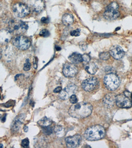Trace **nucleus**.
<instances>
[{
    "instance_id": "1",
    "label": "nucleus",
    "mask_w": 132,
    "mask_h": 148,
    "mask_svg": "<svg viewBox=\"0 0 132 148\" xmlns=\"http://www.w3.org/2000/svg\"><path fill=\"white\" fill-rule=\"evenodd\" d=\"M92 110V105L90 103L81 102L73 104L68 110V114L73 118L84 119L91 114Z\"/></svg>"
},
{
    "instance_id": "2",
    "label": "nucleus",
    "mask_w": 132,
    "mask_h": 148,
    "mask_svg": "<svg viewBox=\"0 0 132 148\" xmlns=\"http://www.w3.org/2000/svg\"><path fill=\"white\" fill-rule=\"evenodd\" d=\"M105 128L100 125H95L88 128L84 133V136L88 141L98 140L105 136Z\"/></svg>"
},
{
    "instance_id": "3",
    "label": "nucleus",
    "mask_w": 132,
    "mask_h": 148,
    "mask_svg": "<svg viewBox=\"0 0 132 148\" xmlns=\"http://www.w3.org/2000/svg\"><path fill=\"white\" fill-rule=\"evenodd\" d=\"M8 25L9 31L16 34L24 33L28 28V25L25 22L16 18L10 19Z\"/></svg>"
},
{
    "instance_id": "4",
    "label": "nucleus",
    "mask_w": 132,
    "mask_h": 148,
    "mask_svg": "<svg viewBox=\"0 0 132 148\" xmlns=\"http://www.w3.org/2000/svg\"><path fill=\"white\" fill-rule=\"evenodd\" d=\"M104 83L105 87L110 91H114L120 84V80L116 74L111 73L104 76Z\"/></svg>"
},
{
    "instance_id": "5",
    "label": "nucleus",
    "mask_w": 132,
    "mask_h": 148,
    "mask_svg": "<svg viewBox=\"0 0 132 148\" xmlns=\"http://www.w3.org/2000/svg\"><path fill=\"white\" fill-rule=\"evenodd\" d=\"M13 45L21 50H26L31 46V42L28 38L23 35H19L13 39Z\"/></svg>"
},
{
    "instance_id": "6",
    "label": "nucleus",
    "mask_w": 132,
    "mask_h": 148,
    "mask_svg": "<svg viewBox=\"0 0 132 148\" xmlns=\"http://www.w3.org/2000/svg\"><path fill=\"white\" fill-rule=\"evenodd\" d=\"M12 11L15 16L23 18L30 14L31 10L25 3H18L13 6Z\"/></svg>"
},
{
    "instance_id": "7",
    "label": "nucleus",
    "mask_w": 132,
    "mask_h": 148,
    "mask_svg": "<svg viewBox=\"0 0 132 148\" xmlns=\"http://www.w3.org/2000/svg\"><path fill=\"white\" fill-rule=\"evenodd\" d=\"M82 88L85 91L91 92L98 88L99 83L96 77H91L83 81L82 83Z\"/></svg>"
},
{
    "instance_id": "8",
    "label": "nucleus",
    "mask_w": 132,
    "mask_h": 148,
    "mask_svg": "<svg viewBox=\"0 0 132 148\" xmlns=\"http://www.w3.org/2000/svg\"><path fill=\"white\" fill-rule=\"evenodd\" d=\"M24 3L35 12H41L45 8L44 0H24Z\"/></svg>"
},
{
    "instance_id": "9",
    "label": "nucleus",
    "mask_w": 132,
    "mask_h": 148,
    "mask_svg": "<svg viewBox=\"0 0 132 148\" xmlns=\"http://www.w3.org/2000/svg\"><path fill=\"white\" fill-rule=\"evenodd\" d=\"M77 90V86L73 83H71L61 90L59 93V97L63 100H66L69 98L72 95L75 94Z\"/></svg>"
},
{
    "instance_id": "10",
    "label": "nucleus",
    "mask_w": 132,
    "mask_h": 148,
    "mask_svg": "<svg viewBox=\"0 0 132 148\" xmlns=\"http://www.w3.org/2000/svg\"><path fill=\"white\" fill-rule=\"evenodd\" d=\"M117 106L121 108H129L131 107L132 103L129 97L125 94H119L116 96Z\"/></svg>"
},
{
    "instance_id": "11",
    "label": "nucleus",
    "mask_w": 132,
    "mask_h": 148,
    "mask_svg": "<svg viewBox=\"0 0 132 148\" xmlns=\"http://www.w3.org/2000/svg\"><path fill=\"white\" fill-rule=\"evenodd\" d=\"M78 73V69L75 64L70 62H67L64 65L63 73L65 77H73Z\"/></svg>"
},
{
    "instance_id": "12",
    "label": "nucleus",
    "mask_w": 132,
    "mask_h": 148,
    "mask_svg": "<svg viewBox=\"0 0 132 148\" xmlns=\"http://www.w3.org/2000/svg\"><path fill=\"white\" fill-rule=\"evenodd\" d=\"M82 141V138L78 134L68 136L65 139L66 146L69 148H76L79 146Z\"/></svg>"
},
{
    "instance_id": "13",
    "label": "nucleus",
    "mask_w": 132,
    "mask_h": 148,
    "mask_svg": "<svg viewBox=\"0 0 132 148\" xmlns=\"http://www.w3.org/2000/svg\"><path fill=\"white\" fill-rule=\"evenodd\" d=\"M110 55L116 60L122 59L125 55V52L123 49L119 45H114L110 49Z\"/></svg>"
},
{
    "instance_id": "14",
    "label": "nucleus",
    "mask_w": 132,
    "mask_h": 148,
    "mask_svg": "<svg viewBox=\"0 0 132 148\" xmlns=\"http://www.w3.org/2000/svg\"><path fill=\"white\" fill-rule=\"evenodd\" d=\"M25 116L24 114H21L16 116L12 123L11 128L13 132L18 131L25 120Z\"/></svg>"
},
{
    "instance_id": "15",
    "label": "nucleus",
    "mask_w": 132,
    "mask_h": 148,
    "mask_svg": "<svg viewBox=\"0 0 132 148\" xmlns=\"http://www.w3.org/2000/svg\"><path fill=\"white\" fill-rule=\"evenodd\" d=\"M103 15L105 19L107 20L112 21L118 18L120 16V14L118 10L111 9L107 7Z\"/></svg>"
},
{
    "instance_id": "16",
    "label": "nucleus",
    "mask_w": 132,
    "mask_h": 148,
    "mask_svg": "<svg viewBox=\"0 0 132 148\" xmlns=\"http://www.w3.org/2000/svg\"><path fill=\"white\" fill-rule=\"evenodd\" d=\"M12 38L11 32L9 30L2 29L0 31V44L6 45L11 40Z\"/></svg>"
},
{
    "instance_id": "17",
    "label": "nucleus",
    "mask_w": 132,
    "mask_h": 148,
    "mask_svg": "<svg viewBox=\"0 0 132 148\" xmlns=\"http://www.w3.org/2000/svg\"><path fill=\"white\" fill-rule=\"evenodd\" d=\"M103 103L107 107H112L116 103V96L113 94H108L104 97Z\"/></svg>"
},
{
    "instance_id": "18",
    "label": "nucleus",
    "mask_w": 132,
    "mask_h": 148,
    "mask_svg": "<svg viewBox=\"0 0 132 148\" xmlns=\"http://www.w3.org/2000/svg\"><path fill=\"white\" fill-rule=\"evenodd\" d=\"M85 69L88 73L94 75L98 70V67L94 62H89L86 64Z\"/></svg>"
},
{
    "instance_id": "19",
    "label": "nucleus",
    "mask_w": 132,
    "mask_h": 148,
    "mask_svg": "<svg viewBox=\"0 0 132 148\" xmlns=\"http://www.w3.org/2000/svg\"><path fill=\"white\" fill-rule=\"evenodd\" d=\"M69 61L74 64H78L83 62L82 55L77 53H74L68 57Z\"/></svg>"
},
{
    "instance_id": "20",
    "label": "nucleus",
    "mask_w": 132,
    "mask_h": 148,
    "mask_svg": "<svg viewBox=\"0 0 132 148\" xmlns=\"http://www.w3.org/2000/svg\"><path fill=\"white\" fill-rule=\"evenodd\" d=\"M62 21L64 25L66 26H69L74 23V17L70 14H65L63 16Z\"/></svg>"
},
{
    "instance_id": "21",
    "label": "nucleus",
    "mask_w": 132,
    "mask_h": 148,
    "mask_svg": "<svg viewBox=\"0 0 132 148\" xmlns=\"http://www.w3.org/2000/svg\"><path fill=\"white\" fill-rule=\"evenodd\" d=\"M52 120L46 117H44L38 122V124L41 126V128L50 126L52 124Z\"/></svg>"
},
{
    "instance_id": "22",
    "label": "nucleus",
    "mask_w": 132,
    "mask_h": 148,
    "mask_svg": "<svg viewBox=\"0 0 132 148\" xmlns=\"http://www.w3.org/2000/svg\"><path fill=\"white\" fill-rule=\"evenodd\" d=\"M110 56L111 55L109 53L107 52H102L99 54L100 58L101 60H105V61L108 60L110 58Z\"/></svg>"
},
{
    "instance_id": "23",
    "label": "nucleus",
    "mask_w": 132,
    "mask_h": 148,
    "mask_svg": "<svg viewBox=\"0 0 132 148\" xmlns=\"http://www.w3.org/2000/svg\"><path fill=\"white\" fill-rule=\"evenodd\" d=\"M42 128L43 132L45 135H50L53 132V128L50 127V126L43 127Z\"/></svg>"
},
{
    "instance_id": "24",
    "label": "nucleus",
    "mask_w": 132,
    "mask_h": 148,
    "mask_svg": "<svg viewBox=\"0 0 132 148\" xmlns=\"http://www.w3.org/2000/svg\"><path fill=\"white\" fill-rule=\"evenodd\" d=\"M31 68V64L30 62V60L27 59L23 67V70L24 71H27L30 70Z\"/></svg>"
},
{
    "instance_id": "25",
    "label": "nucleus",
    "mask_w": 132,
    "mask_h": 148,
    "mask_svg": "<svg viewBox=\"0 0 132 148\" xmlns=\"http://www.w3.org/2000/svg\"><path fill=\"white\" fill-rule=\"evenodd\" d=\"M39 35L40 36L46 38V37L49 36L50 32L48 30L46 29H44L40 31Z\"/></svg>"
},
{
    "instance_id": "26",
    "label": "nucleus",
    "mask_w": 132,
    "mask_h": 148,
    "mask_svg": "<svg viewBox=\"0 0 132 148\" xmlns=\"http://www.w3.org/2000/svg\"><path fill=\"white\" fill-rule=\"evenodd\" d=\"M29 144H30V141L28 139L26 138L22 140L21 145L23 147L27 148L29 147Z\"/></svg>"
},
{
    "instance_id": "27",
    "label": "nucleus",
    "mask_w": 132,
    "mask_h": 148,
    "mask_svg": "<svg viewBox=\"0 0 132 148\" xmlns=\"http://www.w3.org/2000/svg\"><path fill=\"white\" fill-rule=\"evenodd\" d=\"M69 101L73 104H75L77 103L78 100L75 94L72 95L69 98Z\"/></svg>"
},
{
    "instance_id": "28",
    "label": "nucleus",
    "mask_w": 132,
    "mask_h": 148,
    "mask_svg": "<svg viewBox=\"0 0 132 148\" xmlns=\"http://www.w3.org/2000/svg\"><path fill=\"white\" fill-rule=\"evenodd\" d=\"M82 59H83V62H84L85 64L90 62V58L89 55L87 54H84L82 55Z\"/></svg>"
},
{
    "instance_id": "29",
    "label": "nucleus",
    "mask_w": 132,
    "mask_h": 148,
    "mask_svg": "<svg viewBox=\"0 0 132 148\" xmlns=\"http://www.w3.org/2000/svg\"><path fill=\"white\" fill-rule=\"evenodd\" d=\"M80 34V30L78 29L72 31L70 32V35L72 36H78Z\"/></svg>"
},
{
    "instance_id": "30",
    "label": "nucleus",
    "mask_w": 132,
    "mask_h": 148,
    "mask_svg": "<svg viewBox=\"0 0 132 148\" xmlns=\"http://www.w3.org/2000/svg\"><path fill=\"white\" fill-rule=\"evenodd\" d=\"M80 47L82 50L85 51L86 49L87 48V45L84 42L80 44Z\"/></svg>"
},
{
    "instance_id": "31",
    "label": "nucleus",
    "mask_w": 132,
    "mask_h": 148,
    "mask_svg": "<svg viewBox=\"0 0 132 148\" xmlns=\"http://www.w3.org/2000/svg\"><path fill=\"white\" fill-rule=\"evenodd\" d=\"M62 90L61 87L58 86L54 89L53 92H54V93H60Z\"/></svg>"
},
{
    "instance_id": "32",
    "label": "nucleus",
    "mask_w": 132,
    "mask_h": 148,
    "mask_svg": "<svg viewBox=\"0 0 132 148\" xmlns=\"http://www.w3.org/2000/svg\"><path fill=\"white\" fill-rule=\"evenodd\" d=\"M49 22V19L47 17H43L41 18V22L43 23H47Z\"/></svg>"
},
{
    "instance_id": "33",
    "label": "nucleus",
    "mask_w": 132,
    "mask_h": 148,
    "mask_svg": "<svg viewBox=\"0 0 132 148\" xmlns=\"http://www.w3.org/2000/svg\"><path fill=\"white\" fill-rule=\"evenodd\" d=\"M37 59L36 57H34L33 59V66L34 69H36L37 68Z\"/></svg>"
},
{
    "instance_id": "34",
    "label": "nucleus",
    "mask_w": 132,
    "mask_h": 148,
    "mask_svg": "<svg viewBox=\"0 0 132 148\" xmlns=\"http://www.w3.org/2000/svg\"><path fill=\"white\" fill-rule=\"evenodd\" d=\"M23 129H24V131L25 132H27L28 131V127L27 126H24Z\"/></svg>"
},
{
    "instance_id": "35",
    "label": "nucleus",
    "mask_w": 132,
    "mask_h": 148,
    "mask_svg": "<svg viewBox=\"0 0 132 148\" xmlns=\"http://www.w3.org/2000/svg\"><path fill=\"white\" fill-rule=\"evenodd\" d=\"M6 114H5L3 116V118H2V122H4L6 121Z\"/></svg>"
},
{
    "instance_id": "36",
    "label": "nucleus",
    "mask_w": 132,
    "mask_h": 148,
    "mask_svg": "<svg viewBox=\"0 0 132 148\" xmlns=\"http://www.w3.org/2000/svg\"><path fill=\"white\" fill-rule=\"evenodd\" d=\"M2 56V50L1 48H0V59H1Z\"/></svg>"
},
{
    "instance_id": "37",
    "label": "nucleus",
    "mask_w": 132,
    "mask_h": 148,
    "mask_svg": "<svg viewBox=\"0 0 132 148\" xmlns=\"http://www.w3.org/2000/svg\"><path fill=\"white\" fill-rule=\"evenodd\" d=\"M3 147V145L2 144H0V148H2Z\"/></svg>"
},
{
    "instance_id": "38",
    "label": "nucleus",
    "mask_w": 132,
    "mask_h": 148,
    "mask_svg": "<svg viewBox=\"0 0 132 148\" xmlns=\"http://www.w3.org/2000/svg\"><path fill=\"white\" fill-rule=\"evenodd\" d=\"M1 7H2V4H1V2H0V9H1Z\"/></svg>"
},
{
    "instance_id": "39",
    "label": "nucleus",
    "mask_w": 132,
    "mask_h": 148,
    "mask_svg": "<svg viewBox=\"0 0 132 148\" xmlns=\"http://www.w3.org/2000/svg\"><path fill=\"white\" fill-rule=\"evenodd\" d=\"M1 117H2V115L1 114H0V120H1Z\"/></svg>"
},
{
    "instance_id": "40",
    "label": "nucleus",
    "mask_w": 132,
    "mask_h": 148,
    "mask_svg": "<svg viewBox=\"0 0 132 148\" xmlns=\"http://www.w3.org/2000/svg\"><path fill=\"white\" fill-rule=\"evenodd\" d=\"M84 1H89V0H84Z\"/></svg>"
}]
</instances>
